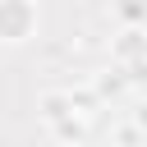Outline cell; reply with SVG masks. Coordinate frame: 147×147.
<instances>
[{
	"instance_id": "52a82bcc",
	"label": "cell",
	"mask_w": 147,
	"mask_h": 147,
	"mask_svg": "<svg viewBox=\"0 0 147 147\" xmlns=\"http://www.w3.org/2000/svg\"><path fill=\"white\" fill-rule=\"evenodd\" d=\"M133 129H147V101H142V106H133Z\"/></svg>"
},
{
	"instance_id": "3957f363",
	"label": "cell",
	"mask_w": 147,
	"mask_h": 147,
	"mask_svg": "<svg viewBox=\"0 0 147 147\" xmlns=\"http://www.w3.org/2000/svg\"><path fill=\"white\" fill-rule=\"evenodd\" d=\"M37 110H41L46 129H51V124H60V119H69V115H78V110H74V96H69V92H41Z\"/></svg>"
},
{
	"instance_id": "7a4b0ae2",
	"label": "cell",
	"mask_w": 147,
	"mask_h": 147,
	"mask_svg": "<svg viewBox=\"0 0 147 147\" xmlns=\"http://www.w3.org/2000/svg\"><path fill=\"white\" fill-rule=\"evenodd\" d=\"M110 55H115V64H138V60H147V28H124V32L115 37Z\"/></svg>"
},
{
	"instance_id": "6da1fadb",
	"label": "cell",
	"mask_w": 147,
	"mask_h": 147,
	"mask_svg": "<svg viewBox=\"0 0 147 147\" xmlns=\"http://www.w3.org/2000/svg\"><path fill=\"white\" fill-rule=\"evenodd\" d=\"M37 32V5L32 0H0V41H28Z\"/></svg>"
},
{
	"instance_id": "8992f818",
	"label": "cell",
	"mask_w": 147,
	"mask_h": 147,
	"mask_svg": "<svg viewBox=\"0 0 147 147\" xmlns=\"http://www.w3.org/2000/svg\"><path fill=\"white\" fill-rule=\"evenodd\" d=\"M115 14H119L124 28H147V0H119Z\"/></svg>"
},
{
	"instance_id": "277c9868",
	"label": "cell",
	"mask_w": 147,
	"mask_h": 147,
	"mask_svg": "<svg viewBox=\"0 0 147 147\" xmlns=\"http://www.w3.org/2000/svg\"><path fill=\"white\" fill-rule=\"evenodd\" d=\"M51 133H55V142H64V147H78V142L87 138V119H83V115H69V119L51 124Z\"/></svg>"
},
{
	"instance_id": "5b68a950",
	"label": "cell",
	"mask_w": 147,
	"mask_h": 147,
	"mask_svg": "<svg viewBox=\"0 0 147 147\" xmlns=\"http://www.w3.org/2000/svg\"><path fill=\"white\" fill-rule=\"evenodd\" d=\"M129 87V78H124V69L115 64V69H106V74H96V83H92V92H96V101L101 96H119Z\"/></svg>"
},
{
	"instance_id": "ba28073f",
	"label": "cell",
	"mask_w": 147,
	"mask_h": 147,
	"mask_svg": "<svg viewBox=\"0 0 147 147\" xmlns=\"http://www.w3.org/2000/svg\"><path fill=\"white\" fill-rule=\"evenodd\" d=\"M78 147H83V142H78Z\"/></svg>"
}]
</instances>
